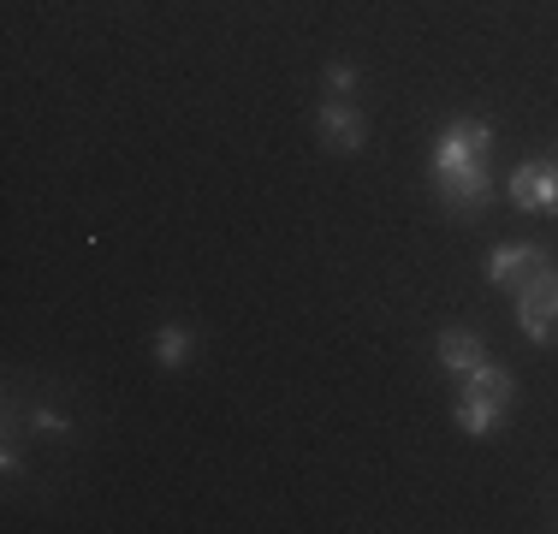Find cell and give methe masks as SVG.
Segmentation results:
<instances>
[{"instance_id":"cell-4","label":"cell","mask_w":558,"mask_h":534,"mask_svg":"<svg viewBox=\"0 0 558 534\" xmlns=\"http://www.w3.org/2000/svg\"><path fill=\"white\" fill-rule=\"evenodd\" d=\"M315 125H322V137L333 143V149H363V137H368L363 113H356L351 101H322V113H315Z\"/></svg>"},{"instance_id":"cell-6","label":"cell","mask_w":558,"mask_h":534,"mask_svg":"<svg viewBox=\"0 0 558 534\" xmlns=\"http://www.w3.org/2000/svg\"><path fill=\"white\" fill-rule=\"evenodd\" d=\"M463 392H475V398H487V404H511V398H517V386H511V374H505V368H494V363H487V356H482V363H475L470 374H463Z\"/></svg>"},{"instance_id":"cell-10","label":"cell","mask_w":558,"mask_h":534,"mask_svg":"<svg viewBox=\"0 0 558 534\" xmlns=\"http://www.w3.org/2000/svg\"><path fill=\"white\" fill-rule=\"evenodd\" d=\"M31 427H36V434H48V439H60L65 434V416H54V410H31Z\"/></svg>"},{"instance_id":"cell-3","label":"cell","mask_w":558,"mask_h":534,"mask_svg":"<svg viewBox=\"0 0 558 534\" xmlns=\"http://www.w3.org/2000/svg\"><path fill=\"white\" fill-rule=\"evenodd\" d=\"M511 203L535 208V214H558V167L547 160H529V167L511 172Z\"/></svg>"},{"instance_id":"cell-7","label":"cell","mask_w":558,"mask_h":534,"mask_svg":"<svg viewBox=\"0 0 558 534\" xmlns=\"http://www.w3.org/2000/svg\"><path fill=\"white\" fill-rule=\"evenodd\" d=\"M440 363L451 368V374H470L475 363H482V339H475V332H440Z\"/></svg>"},{"instance_id":"cell-11","label":"cell","mask_w":558,"mask_h":534,"mask_svg":"<svg viewBox=\"0 0 558 534\" xmlns=\"http://www.w3.org/2000/svg\"><path fill=\"white\" fill-rule=\"evenodd\" d=\"M327 84H333V89H356V65H333V72H327Z\"/></svg>"},{"instance_id":"cell-9","label":"cell","mask_w":558,"mask_h":534,"mask_svg":"<svg viewBox=\"0 0 558 534\" xmlns=\"http://www.w3.org/2000/svg\"><path fill=\"white\" fill-rule=\"evenodd\" d=\"M155 356H161V368H179L184 356H191V332H184V327H161V339H155Z\"/></svg>"},{"instance_id":"cell-2","label":"cell","mask_w":558,"mask_h":534,"mask_svg":"<svg viewBox=\"0 0 558 534\" xmlns=\"http://www.w3.org/2000/svg\"><path fill=\"white\" fill-rule=\"evenodd\" d=\"M517 320H523V332L535 344H547L558 332V274H553V262L517 286Z\"/></svg>"},{"instance_id":"cell-5","label":"cell","mask_w":558,"mask_h":534,"mask_svg":"<svg viewBox=\"0 0 558 534\" xmlns=\"http://www.w3.org/2000/svg\"><path fill=\"white\" fill-rule=\"evenodd\" d=\"M541 267H547V250H535V244L494 250V256H487V274H494V286H505V291H517L529 274H541Z\"/></svg>"},{"instance_id":"cell-1","label":"cell","mask_w":558,"mask_h":534,"mask_svg":"<svg viewBox=\"0 0 558 534\" xmlns=\"http://www.w3.org/2000/svg\"><path fill=\"white\" fill-rule=\"evenodd\" d=\"M487 143H494V131L482 125V119H458V125L440 131V143H434V179H440V196L451 214H463V220H475L487 203H494V184H487Z\"/></svg>"},{"instance_id":"cell-8","label":"cell","mask_w":558,"mask_h":534,"mask_svg":"<svg viewBox=\"0 0 558 534\" xmlns=\"http://www.w3.org/2000/svg\"><path fill=\"white\" fill-rule=\"evenodd\" d=\"M494 422H499V404H487V398H475V392H463L458 398V427L463 434H494Z\"/></svg>"}]
</instances>
